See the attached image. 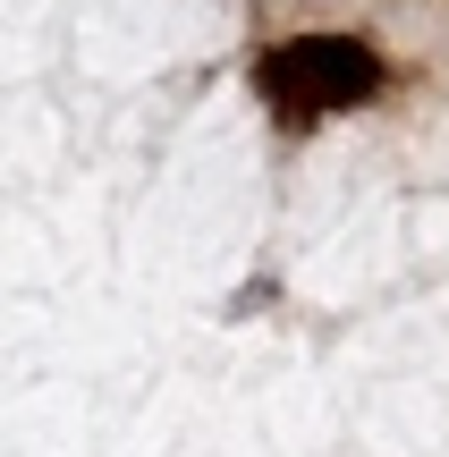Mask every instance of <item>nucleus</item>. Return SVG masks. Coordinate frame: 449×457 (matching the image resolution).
<instances>
[{
  "mask_svg": "<svg viewBox=\"0 0 449 457\" xmlns=\"http://www.w3.org/2000/svg\"><path fill=\"white\" fill-rule=\"evenodd\" d=\"M254 94L288 136H305L322 119L365 111L373 94H390V60L348 26H305V34H280L271 51H254Z\"/></svg>",
  "mask_w": 449,
  "mask_h": 457,
  "instance_id": "obj_1",
  "label": "nucleus"
}]
</instances>
